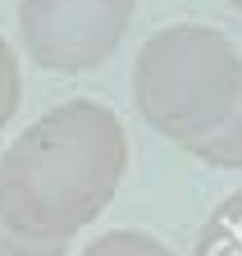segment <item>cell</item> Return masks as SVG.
Wrapping results in <instances>:
<instances>
[{"instance_id": "6da1fadb", "label": "cell", "mask_w": 242, "mask_h": 256, "mask_svg": "<svg viewBox=\"0 0 242 256\" xmlns=\"http://www.w3.org/2000/svg\"><path fill=\"white\" fill-rule=\"evenodd\" d=\"M128 133L101 101L50 106L0 151V215L32 242H69L114 202Z\"/></svg>"}, {"instance_id": "8992f818", "label": "cell", "mask_w": 242, "mask_h": 256, "mask_svg": "<svg viewBox=\"0 0 242 256\" xmlns=\"http://www.w3.org/2000/svg\"><path fill=\"white\" fill-rule=\"evenodd\" d=\"M82 256H174L160 238L151 234H137V229H110L101 234L96 242H87Z\"/></svg>"}, {"instance_id": "ba28073f", "label": "cell", "mask_w": 242, "mask_h": 256, "mask_svg": "<svg viewBox=\"0 0 242 256\" xmlns=\"http://www.w3.org/2000/svg\"><path fill=\"white\" fill-rule=\"evenodd\" d=\"M64 252H69V242H32V238L14 234L0 215V256H64Z\"/></svg>"}, {"instance_id": "9c48e42d", "label": "cell", "mask_w": 242, "mask_h": 256, "mask_svg": "<svg viewBox=\"0 0 242 256\" xmlns=\"http://www.w3.org/2000/svg\"><path fill=\"white\" fill-rule=\"evenodd\" d=\"M229 5H233V10H242V0H229Z\"/></svg>"}, {"instance_id": "5b68a950", "label": "cell", "mask_w": 242, "mask_h": 256, "mask_svg": "<svg viewBox=\"0 0 242 256\" xmlns=\"http://www.w3.org/2000/svg\"><path fill=\"white\" fill-rule=\"evenodd\" d=\"M188 151H192L197 160H206V165H215V170H242V92H238L233 114H229L210 138L192 142Z\"/></svg>"}, {"instance_id": "277c9868", "label": "cell", "mask_w": 242, "mask_h": 256, "mask_svg": "<svg viewBox=\"0 0 242 256\" xmlns=\"http://www.w3.org/2000/svg\"><path fill=\"white\" fill-rule=\"evenodd\" d=\"M192 256H242V192L224 197L201 224Z\"/></svg>"}, {"instance_id": "3957f363", "label": "cell", "mask_w": 242, "mask_h": 256, "mask_svg": "<svg viewBox=\"0 0 242 256\" xmlns=\"http://www.w3.org/2000/svg\"><path fill=\"white\" fill-rule=\"evenodd\" d=\"M137 0H18L27 60L50 74H87L105 64L133 23Z\"/></svg>"}, {"instance_id": "7a4b0ae2", "label": "cell", "mask_w": 242, "mask_h": 256, "mask_svg": "<svg viewBox=\"0 0 242 256\" xmlns=\"http://www.w3.org/2000/svg\"><path fill=\"white\" fill-rule=\"evenodd\" d=\"M242 92V55L210 23H169L151 32L133 64L137 114L160 138L192 146L233 114Z\"/></svg>"}, {"instance_id": "52a82bcc", "label": "cell", "mask_w": 242, "mask_h": 256, "mask_svg": "<svg viewBox=\"0 0 242 256\" xmlns=\"http://www.w3.org/2000/svg\"><path fill=\"white\" fill-rule=\"evenodd\" d=\"M18 101H23V78H18V55H14V46H9L5 37H0V128H5V124L14 119Z\"/></svg>"}]
</instances>
